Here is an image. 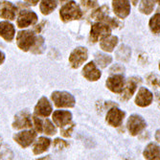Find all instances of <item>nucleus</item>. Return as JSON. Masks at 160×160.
I'll return each mask as SVG.
<instances>
[{
	"mask_svg": "<svg viewBox=\"0 0 160 160\" xmlns=\"http://www.w3.org/2000/svg\"><path fill=\"white\" fill-rule=\"evenodd\" d=\"M60 17L63 22H69L82 18V12L76 2L69 1L62 7L60 11Z\"/></svg>",
	"mask_w": 160,
	"mask_h": 160,
	"instance_id": "1",
	"label": "nucleus"
},
{
	"mask_svg": "<svg viewBox=\"0 0 160 160\" xmlns=\"http://www.w3.org/2000/svg\"><path fill=\"white\" fill-rule=\"evenodd\" d=\"M51 98L57 108H73L75 106V98L66 91H55Z\"/></svg>",
	"mask_w": 160,
	"mask_h": 160,
	"instance_id": "2",
	"label": "nucleus"
},
{
	"mask_svg": "<svg viewBox=\"0 0 160 160\" xmlns=\"http://www.w3.org/2000/svg\"><path fill=\"white\" fill-rule=\"evenodd\" d=\"M36 39L35 33L31 30H25V31H20L18 36H17V44L21 49L22 51H29Z\"/></svg>",
	"mask_w": 160,
	"mask_h": 160,
	"instance_id": "3",
	"label": "nucleus"
},
{
	"mask_svg": "<svg viewBox=\"0 0 160 160\" xmlns=\"http://www.w3.org/2000/svg\"><path fill=\"white\" fill-rule=\"evenodd\" d=\"M111 33L110 26L107 23L98 21L97 23L93 24L90 31V40L91 42H96L99 38H103L105 37L109 36Z\"/></svg>",
	"mask_w": 160,
	"mask_h": 160,
	"instance_id": "4",
	"label": "nucleus"
},
{
	"mask_svg": "<svg viewBox=\"0 0 160 160\" xmlns=\"http://www.w3.org/2000/svg\"><path fill=\"white\" fill-rule=\"evenodd\" d=\"M87 49L85 47H77L72 51L69 57V63L71 67L79 68L87 60Z\"/></svg>",
	"mask_w": 160,
	"mask_h": 160,
	"instance_id": "5",
	"label": "nucleus"
},
{
	"mask_svg": "<svg viewBox=\"0 0 160 160\" xmlns=\"http://www.w3.org/2000/svg\"><path fill=\"white\" fill-rule=\"evenodd\" d=\"M38 22V16L36 12L29 10H21L18 14L17 24L19 28H26Z\"/></svg>",
	"mask_w": 160,
	"mask_h": 160,
	"instance_id": "6",
	"label": "nucleus"
},
{
	"mask_svg": "<svg viewBox=\"0 0 160 160\" xmlns=\"http://www.w3.org/2000/svg\"><path fill=\"white\" fill-rule=\"evenodd\" d=\"M12 128H17V129L32 128L31 113L28 110H21L20 112H18L16 115V117H14V122L12 123Z\"/></svg>",
	"mask_w": 160,
	"mask_h": 160,
	"instance_id": "7",
	"label": "nucleus"
},
{
	"mask_svg": "<svg viewBox=\"0 0 160 160\" xmlns=\"http://www.w3.org/2000/svg\"><path fill=\"white\" fill-rule=\"evenodd\" d=\"M128 128L132 135H136L146 128V122L139 115H132L128 120Z\"/></svg>",
	"mask_w": 160,
	"mask_h": 160,
	"instance_id": "8",
	"label": "nucleus"
},
{
	"mask_svg": "<svg viewBox=\"0 0 160 160\" xmlns=\"http://www.w3.org/2000/svg\"><path fill=\"white\" fill-rule=\"evenodd\" d=\"M37 133L34 130H25L13 135V140L22 148H27L35 141Z\"/></svg>",
	"mask_w": 160,
	"mask_h": 160,
	"instance_id": "9",
	"label": "nucleus"
},
{
	"mask_svg": "<svg viewBox=\"0 0 160 160\" xmlns=\"http://www.w3.org/2000/svg\"><path fill=\"white\" fill-rule=\"evenodd\" d=\"M108 8L107 6H103L101 7L99 10L95 11L93 13H92V18L98 21H101V22H104V23H107L108 25H109L110 27L112 28H116L119 26V23L118 21H116L115 19L111 18L108 17Z\"/></svg>",
	"mask_w": 160,
	"mask_h": 160,
	"instance_id": "10",
	"label": "nucleus"
},
{
	"mask_svg": "<svg viewBox=\"0 0 160 160\" xmlns=\"http://www.w3.org/2000/svg\"><path fill=\"white\" fill-rule=\"evenodd\" d=\"M18 8L9 1L0 2V18L6 20H13L16 18Z\"/></svg>",
	"mask_w": 160,
	"mask_h": 160,
	"instance_id": "11",
	"label": "nucleus"
},
{
	"mask_svg": "<svg viewBox=\"0 0 160 160\" xmlns=\"http://www.w3.org/2000/svg\"><path fill=\"white\" fill-rule=\"evenodd\" d=\"M112 7L116 16L120 18H127L130 12V5L128 0H113Z\"/></svg>",
	"mask_w": 160,
	"mask_h": 160,
	"instance_id": "12",
	"label": "nucleus"
},
{
	"mask_svg": "<svg viewBox=\"0 0 160 160\" xmlns=\"http://www.w3.org/2000/svg\"><path fill=\"white\" fill-rule=\"evenodd\" d=\"M125 117V112L119 108H110L107 114V122L112 127H119Z\"/></svg>",
	"mask_w": 160,
	"mask_h": 160,
	"instance_id": "13",
	"label": "nucleus"
},
{
	"mask_svg": "<svg viewBox=\"0 0 160 160\" xmlns=\"http://www.w3.org/2000/svg\"><path fill=\"white\" fill-rule=\"evenodd\" d=\"M72 120V114L66 110H57L53 113V121L56 126L61 128L70 124Z\"/></svg>",
	"mask_w": 160,
	"mask_h": 160,
	"instance_id": "14",
	"label": "nucleus"
},
{
	"mask_svg": "<svg viewBox=\"0 0 160 160\" xmlns=\"http://www.w3.org/2000/svg\"><path fill=\"white\" fill-rule=\"evenodd\" d=\"M52 112V106L49 103V101L42 97L38 102L37 106L35 107V114L37 116H41V117H48Z\"/></svg>",
	"mask_w": 160,
	"mask_h": 160,
	"instance_id": "15",
	"label": "nucleus"
},
{
	"mask_svg": "<svg viewBox=\"0 0 160 160\" xmlns=\"http://www.w3.org/2000/svg\"><path fill=\"white\" fill-rule=\"evenodd\" d=\"M107 87L114 93H121L124 88V77L122 75H114L107 80Z\"/></svg>",
	"mask_w": 160,
	"mask_h": 160,
	"instance_id": "16",
	"label": "nucleus"
},
{
	"mask_svg": "<svg viewBox=\"0 0 160 160\" xmlns=\"http://www.w3.org/2000/svg\"><path fill=\"white\" fill-rule=\"evenodd\" d=\"M152 94L150 90H148L145 87H141L138 91V94L135 99V103L137 106L145 108L152 104Z\"/></svg>",
	"mask_w": 160,
	"mask_h": 160,
	"instance_id": "17",
	"label": "nucleus"
},
{
	"mask_svg": "<svg viewBox=\"0 0 160 160\" xmlns=\"http://www.w3.org/2000/svg\"><path fill=\"white\" fill-rule=\"evenodd\" d=\"M82 74H83L85 79H87L88 81H91V82H95V81L99 80L101 78V75H102L100 70L96 67V64L92 62L87 63L83 67Z\"/></svg>",
	"mask_w": 160,
	"mask_h": 160,
	"instance_id": "18",
	"label": "nucleus"
},
{
	"mask_svg": "<svg viewBox=\"0 0 160 160\" xmlns=\"http://www.w3.org/2000/svg\"><path fill=\"white\" fill-rule=\"evenodd\" d=\"M16 30L12 23L8 21L0 22V36H1L6 41H12L14 38Z\"/></svg>",
	"mask_w": 160,
	"mask_h": 160,
	"instance_id": "19",
	"label": "nucleus"
},
{
	"mask_svg": "<svg viewBox=\"0 0 160 160\" xmlns=\"http://www.w3.org/2000/svg\"><path fill=\"white\" fill-rule=\"evenodd\" d=\"M138 82H140V79H137V78H132L129 79L126 84V87L123 88V95H122V100L124 101H127L128 100L130 97H132L135 90H136V87L138 85Z\"/></svg>",
	"mask_w": 160,
	"mask_h": 160,
	"instance_id": "20",
	"label": "nucleus"
},
{
	"mask_svg": "<svg viewBox=\"0 0 160 160\" xmlns=\"http://www.w3.org/2000/svg\"><path fill=\"white\" fill-rule=\"evenodd\" d=\"M118 43V38L115 36H108L101 39L100 46L106 52H112Z\"/></svg>",
	"mask_w": 160,
	"mask_h": 160,
	"instance_id": "21",
	"label": "nucleus"
},
{
	"mask_svg": "<svg viewBox=\"0 0 160 160\" xmlns=\"http://www.w3.org/2000/svg\"><path fill=\"white\" fill-rule=\"evenodd\" d=\"M50 144H51V140L49 138L43 137V136L39 137L35 143V146L33 149L34 153L38 155V154H40L42 152H46L50 147Z\"/></svg>",
	"mask_w": 160,
	"mask_h": 160,
	"instance_id": "22",
	"label": "nucleus"
},
{
	"mask_svg": "<svg viewBox=\"0 0 160 160\" xmlns=\"http://www.w3.org/2000/svg\"><path fill=\"white\" fill-rule=\"evenodd\" d=\"M144 157L147 159H158L160 160V148L156 144H149L144 151Z\"/></svg>",
	"mask_w": 160,
	"mask_h": 160,
	"instance_id": "23",
	"label": "nucleus"
},
{
	"mask_svg": "<svg viewBox=\"0 0 160 160\" xmlns=\"http://www.w3.org/2000/svg\"><path fill=\"white\" fill-rule=\"evenodd\" d=\"M57 0H41L39 9L43 14H49L57 8Z\"/></svg>",
	"mask_w": 160,
	"mask_h": 160,
	"instance_id": "24",
	"label": "nucleus"
},
{
	"mask_svg": "<svg viewBox=\"0 0 160 160\" xmlns=\"http://www.w3.org/2000/svg\"><path fill=\"white\" fill-rule=\"evenodd\" d=\"M112 62V58L110 56L102 54V53H97L95 55V62L102 68L107 67L108 64H110Z\"/></svg>",
	"mask_w": 160,
	"mask_h": 160,
	"instance_id": "25",
	"label": "nucleus"
},
{
	"mask_svg": "<svg viewBox=\"0 0 160 160\" xmlns=\"http://www.w3.org/2000/svg\"><path fill=\"white\" fill-rule=\"evenodd\" d=\"M45 49V42H44V38H43L41 36H38L36 37L35 42L31 48V51L34 54H41Z\"/></svg>",
	"mask_w": 160,
	"mask_h": 160,
	"instance_id": "26",
	"label": "nucleus"
},
{
	"mask_svg": "<svg viewBox=\"0 0 160 160\" xmlns=\"http://www.w3.org/2000/svg\"><path fill=\"white\" fill-rule=\"evenodd\" d=\"M130 48L126 46V45H121L118 49V51L116 52V57H117V59L120 60V61H123V62H127L128 61V59L130 58Z\"/></svg>",
	"mask_w": 160,
	"mask_h": 160,
	"instance_id": "27",
	"label": "nucleus"
},
{
	"mask_svg": "<svg viewBox=\"0 0 160 160\" xmlns=\"http://www.w3.org/2000/svg\"><path fill=\"white\" fill-rule=\"evenodd\" d=\"M154 8L153 0H141L139 5V11L145 14H150Z\"/></svg>",
	"mask_w": 160,
	"mask_h": 160,
	"instance_id": "28",
	"label": "nucleus"
},
{
	"mask_svg": "<svg viewBox=\"0 0 160 160\" xmlns=\"http://www.w3.org/2000/svg\"><path fill=\"white\" fill-rule=\"evenodd\" d=\"M150 28L154 34H160V13H155L151 18Z\"/></svg>",
	"mask_w": 160,
	"mask_h": 160,
	"instance_id": "29",
	"label": "nucleus"
},
{
	"mask_svg": "<svg viewBox=\"0 0 160 160\" xmlns=\"http://www.w3.org/2000/svg\"><path fill=\"white\" fill-rule=\"evenodd\" d=\"M42 132L47 135H54L57 132V129L51 121L46 119L44 122H42Z\"/></svg>",
	"mask_w": 160,
	"mask_h": 160,
	"instance_id": "30",
	"label": "nucleus"
},
{
	"mask_svg": "<svg viewBox=\"0 0 160 160\" xmlns=\"http://www.w3.org/2000/svg\"><path fill=\"white\" fill-rule=\"evenodd\" d=\"M68 146H69V144H68L66 141L62 140V139H60V138L55 139L54 142H53V147H54L56 150H58V151L63 150V149L67 148Z\"/></svg>",
	"mask_w": 160,
	"mask_h": 160,
	"instance_id": "31",
	"label": "nucleus"
},
{
	"mask_svg": "<svg viewBox=\"0 0 160 160\" xmlns=\"http://www.w3.org/2000/svg\"><path fill=\"white\" fill-rule=\"evenodd\" d=\"M74 127H75V124L72 123V124H68L67 126L62 128V129H61L62 135L64 137H70L72 132H73V129H74Z\"/></svg>",
	"mask_w": 160,
	"mask_h": 160,
	"instance_id": "32",
	"label": "nucleus"
},
{
	"mask_svg": "<svg viewBox=\"0 0 160 160\" xmlns=\"http://www.w3.org/2000/svg\"><path fill=\"white\" fill-rule=\"evenodd\" d=\"M148 82L151 86L154 87V88L160 87V79L154 74H152L148 77Z\"/></svg>",
	"mask_w": 160,
	"mask_h": 160,
	"instance_id": "33",
	"label": "nucleus"
},
{
	"mask_svg": "<svg viewBox=\"0 0 160 160\" xmlns=\"http://www.w3.org/2000/svg\"><path fill=\"white\" fill-rule=\"evenodd\" d=\"M82 5L85 9H94L98 6L97 0H82Z\"/></svg>",
	"mask_w": 160,
	"mask_h": 160,
	"instance_id": "34",
	"label": "nucleus"
},
{
	"mask_svg": "<svg viewBox=\"0 0 160 160\" xmlns=\"http://www.w3.org/2000/svg\"><path fill=\"white\" fill-rule=\"evenodd\" d=\"M34 123H35V128L38 132H42V121L38 118L37 116H34L33 117Z\"/></svg>",
	"mask_w": 160,
	"mask_h": 160,
	"instance_id": "35",
	"label": "nucleus"
},
{
	"mask_svg": "<svg viewBox=\"0 0 160 160\" xmlns=\"http://www.w3.org/2000/svg\"><path fill=\"white\" fill-rule=\"evenodd\" d=\"M125 70V68L120 65V64H116L114 65L111 69H110V73H115V72H123Z\"/></svg>",
	"mask_w": 160,
	"mask_h": 160,
	"instance_id": "36",
	"label": "nucleus"
},
{
	"mask_svg": "<svg viewBox=\"0 0 160 160\" xmlns=\"http://www.w3.org/2000/svg\"><path fill=\"white\" fill-rule=\"evenodd\" d=\"M24 1H25L26 3H28L29 5H33V6H36V5L38 3L39 0H24Z\"/></svg>",
	"mask_w": 160,
	"mask_h": 160,
	"instance_id": "37",
	"label": "nucleus"
},
{
	"mask_svg": "<svg viewBox=\"0 0 160 160\" xmlns=\"http://www.w3.org/2000/svg\"><path fill=\"white\" fill-rule=\"evenodd\" d=\"M5 61V55L4 53H2L1 51H0V64H2Z\"/></svg>",
	"mask_w": 160,
	"mask_h": 160,
	"instance_id": "38",
	"label": "nucleus"
},
{
	"mask_svg": "<svg viewBox=\"0 0 160 160\" xmlns=\"http://www.w3.org/2000/svg\"><path fill=\"white\" fill-rule=\"evenodd\" d=\"M155 138L158 142H160V129H158L156 133H155Z\"/></svg>",
	"mask_w": 160,
	"mask_h": 160,
	"instance_id": "39",
	"label": "nucleus"
},
{
	"mask_svg": "<svg viewBox=\"0 0 160 160\" xmlns=\"http://www.w3.org/2000/svg\"><path fill=\"white\" fill-rule=\"evenodd\" d=\"M156 101H157L158 106H159V108H160V92L156 94Z\"/></svg>",
	"mask_w": 160,
	"mask_h": 160,
	"instance_id": "40",
	"label": "nucleus"
},
{
	"mask_svg": "<svg viewBox=\"0 0 160 160\" xmlns=\"http://www.w3.org/2000/svg\"><path fill=\"white\" fill-rule=\"evenodd\" d=\"M130 1H132V3L133 5H136L137 2H138V0H130Z\"/></svg>",
	"mask_w": 160,
	"mask_h": 160,
	"instance_id": "41",
	"label": "nucleus"
},
{
	"mask_svg": "<svg viewBox=\"0 0 160 160\" xmlns=\"http://www.w3.org/2000/svg\"><path fill=\"white\" fill-rule=\"evenodd\" d=\"M1 146H2V138L0 137V148H1Z\"/></svg>",
	"mask_w": 160,
	"mask_h": 160,
	"instance_id": "42",
	"label": "nucleus"
},
{
	"mask_svg": "<svg viewBox=\"0 0 160 160\" xmlns=\"http://www.w3.org/2000/svg\"><path fill=\"white\" fill-rule=\"evenodd\" d=\"M60 1H61L62 3H63V2H65V1H66V0H60Z\"/></svg>",
	"mask_w": 160,
	"mask_h": 160,
	"instance_id": "43",
	"label": "nucleus"
},
{
	"mask_svg": "<svg viewBox=\"0 0 160 160\" xmlns=\"http://www.w3.org/2000/svg\"><path fill=\"white\" fill-rule=\"evenodd\" d=\"M155 1H157V2H158V3L160 4V0H155Z\"/></svg>",
	"mask_w": 160,
	"mask_h": 160,
	"instance_id": "44",
	"label": "nucleus"
},
{
	"mask_svg": "<svg viewBox=\"0 0 160 160\" xmlns=\"http://www.w3.org/2000/svg\"><path fill=\"white\" fill-rule=\"evenodd\" d=\"M159 69H160V62H159Z\"/></svg>",
	"mask_w": 160,
	"mask_h": 160,
	"instance_id": "45",
	"label": "nucleus"
}]
</instances>
